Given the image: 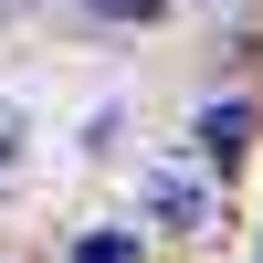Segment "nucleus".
Here are the masks:
<instances>
[{
	"label": "nucleus",
	"mask_w": 263,
	"mask_h": 263,
	"mask_svg": "<svg viewBox=\"0 0 263 263\" xmlns=\"http://www.w3.org/2000/svg\"><path fill=\"white\" fill-rule=\"evenodd\" d=\"M147 211H158V232H200L211 221V190L179 179V168H158V179H147Z\"/></svg>",
	"instance_id": "obj_1"
},
{
	"label": "nucleus",
	"mask_w": 263,
	"mask_h": 263,
	"mask_svg": "<svg viewBox=\"0 0 263 263\" xmlns=\"http://www.w3.org/2000/svg\"><path fill=\"white\" fill-rule=\"evenodd\" d=\"M242 137H253L242 105H211V116H200V147H211V158H242Z\"/></svg>",
	"instance_id": "obj_2"
},
{
	"label": "nucleus",
	"mask_w": 263,
	"mask_h": 263,
	"mask_svg": "<svg viewBox=\"0 0 263 263\" xmlns=\"http://www.w3.org/2000/svg\"><path fill=\"white\" fill-rule=\"evenodd\" d=\"M74 263H137V242H126V232H84Z\"/></svg>",
	"instance_id": "obj_3"
},
{
	"label": "nucleus",
	"mask_w": 263,
	"mask_h": 263,
	"mask_svg": "<svg viewBox=\"0 0 263 263\" xmlns=\"http://www.w3.org/2000/svg\"><path fill=\"white\" fill-rule=\"evenodd\" d=\"M84 11H105V21H158V0H84Z\"/></svg>",
	"instance_id": "obj_4"
},
{
	"label": "nucleus",
	"mask_w": 263,
	"mask_h": 263,
	"mask_svg": "<svg viewBox=\"0 0 263 263\" xmlns=\"http://www.w3.org/2000/svg\"><path fill=\"white\" fill-rule=\"evenodd\" d=\"M0 158H21V116H11V105H0Z\"/></svg>",
	"instance_id": "obj_5"
}]
</instances>
